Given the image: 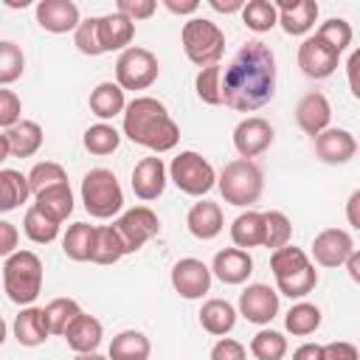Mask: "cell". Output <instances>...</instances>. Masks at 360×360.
<instances>
[{"instance_id":"1","label":"cell","mask_w":360,"mask_h":360,"mask_svg":"<svg viewBox=\"0 0 360 360\" xmlns=\"http://www.w3.org/2000/svg\"><path fill=\"white\" fill-rule=\"evenodd\" d=\"M222 104L236 112H253L276 96V56L262 39H248L222 68Z\"/></svg>"},{"instance_id":"2","label":"cell","mask_w":360,"mask_h":360,"mask_svg":"<svg viewBox=\"0 0 360 360\" xmlns=\"http://www.w3.org/2000/svg\"><path fill=\"white\" fill-rule=\"evenodd\" d=\"M124 135L152 152H169L180 141V127L169 115L166 104L152 96H138L124 107Z\"/></svg>"},{"instance_id":"3","label":"cell","mask_w":360,"mask_h":360,"mask_svg":"<svg viewBox=\"0 0 360 360\" xmlns=\"http://www.w3.org/2000/svg\"><path fill=\"white\" fill-rule=\"evenodd\" d=\"M3 287L20 307H31L42 290V262L34 250H17L3 264Z\"/></svg>"},{"instance_id":"4","label":"cell","mask_w":360,"mask_h":360,"mask_svg":"<svg viewBox=\"0 0 360 360\" xmlns=\"http://www.w3.org/2000/svg\"><path fill=\"white\" fill-rule=\"evenodd\" d=\"M217 186H219V194H222V200L228 205H239L242 208V205H253L262 197L264 174L253 160L236 158V160L225 163V169L217 177Z\"/></svg>"},{"instance_id":"5","label":"cell","mask_w":360,"mask_h":360,"mask_svg":"<svg viewBox=\"0 0 360 360\" xmlns=\"http://www.w3.org/2000/svg\"><path fill=\"white\" fill-rule=\"evenodd\" d=\"M180 42L183 51L188 56V62L208 68V65H219L222 53H225V34L217 22L205 20V17H191L183 31H180Z\"/></svg>"},{"instance_id":"6","label":"cell","mask_w":360,"mask_h":360,"mask_svg":"<svg viewBox=\"0 0 360 360\" xmlns=\"http://www.w3.org/2000/svg\"><path fill=\"white\" fill-rule=\"evenodd\" d=\"M84 211L96 219H110L124 208V191L110 169H90L82 180Z\"/></svg>"},{"instance_id":"7","label":"cell","mask_w":360,"mask_h":360,"mask_svg":"<svg viewBox=\"0 0 360 360\" xmlns=\"http://www.w3.org/2000/svg\"><path fill=\"white\" fill-rule=\"evenodd\" d=\"M169 180L183 191V194H188V197H202V194H208L211 188H214V183H217V172H214V166L202 158V155H197V152H180L174 160H172V166H169Z\"/></svg>"},{"instance_id":"8","label":"cell","mask_w":360,"mask_h":360,"mask_svg":"<svg viewBox=\"0 0 360 360\" xmlns=\"http://www.w3.org/2000/svg\"><path fill=\"white\" fill-rule=\"evenodd\" d=\"M160 73L158 56L146 48H127L115 62V84L121 90H146Z\"/></svg>"},{"instance_id":"9","label":"cell","mask_w":360,"mask_h":360,"mask_svg":"<svg viewBox=\"0 0 360 360\" xmlns=\"http://www.w3.org/2000/svg\"><path fill=\"white\" fill-rule=\"evenodd\" d=\"M112 228H115V233H118V239H121V245H124V253H135V250H141L152 236L160 233V219H158V214H155L152 208L135 205V208L124 211V214L112 222Z\"/></svg>"},{"instance_id":"10","label":"cell","mask_w":360,"mask_h":360,"mask_svg":"<svg viewBox=\"0 0 360 360\" xmlns=\"http://www.w3.org/2000/svg\"><path fill=\"white\" fill-rule=\"evenodd\" d=\"M340 53L335 48H329L321 37H307L298 45V68L304 76L309 79H326L338 70Z\"/></svg>"},{"instance_id":"11","label":"cell","mask_w":360,"mask_h":360,"mask_svg":"<svg viewBox=\"0 0 360 360\" xmlns=\"http://www.w3.org/2000/svg\"><path fill=\"white\" fill-rule=\"evenodd\" d=\"M172 287L180 298H202L211 290V270L200 259H180L172 267Z\"/></svg>"},{"instance_id":"12","label":"cell","mask_w":360,"mask_h":360,"mask_svg":"<svg viewBox=\"0 0 360 360\" xmlns=\"http://www.w3.org/2000/svg\"><path fill=\"white\" fill-rule=\"evenodd\" d=\"M273 138H276V132H273L270 121H264L259 115L239 121L236 129H233V146H236L239 158H245V160L259 158L273 143Z\"/></svg>"},{"instance_id":"13","label":"cell","mask_w":360,"mask_h":360,"mask_svg":"<svg viewBox=\"0 0 360 360\" xmlns=\"http://www.w3.org/2000/svg\"><path fill=\"white\" fill-rule=\"evenodd\" d=\"M278 312V292L267 284H250L239 295V315L250 323H270Z\"/></svg>"},{"instance_id":"14","label":"cell","mask_w":360,"mask_h":360,"mask_svg":"<svg viewBox=\"0 0 360 360\" xmlns=\"http://www.w3.org/2000/svg\"><path fill=\"white\" fill-rule=\"evenodd\" d=\"M352 250H354V242L343 228H326L312 239V259L321 267H340Z\"/></svg>"},{"instance_id":"15","label":"cell","mask_w":360,"mask_h":360,"mask_svg":"<svg viewBox=\"0 0 360 360\" xmlns=\"http://www.w3.org/2000/svg\"><path fill=\"white\" fill-rule=\"evenodd\" d=\"M315 155L323 160V163H349L354 155H357V141L349 129H340V127H326L321 135H315Z\"/></svg>"},{"instance_id":"16","label":"cell","mask_w":360,"mask_h":360,"mask_svg":"<svg viewBox=\"0 0 360 360\" xmlns=\"http://www.w3.org/2000/svg\"><path fill=\"white\" fill-rule=\"evenodd\" d=\"M37 22L39 28L51 34H68L76 31L79 20V6L73 0H39L37 3Z\"/></svg>"},{"instance_id":"17","label":"cell","mask_w":360,"mask_h":360,"mask_svg":"<svg viewBox=\"0 0 360 360\" xmlns=\"http://www.w3.org/2000/svg\"><path fill=\"white\" fill-rule=\"evenodd\" d=\"M273 6L278 14V25L290 37H301V34L312 31V25L318 20V3L315 0H278Z\"/></svg>"},{"instance_id":"18","label":"cell","mask_w":360,"mask_h":360,"mask_svg":"<svg viewBox=\"0 0 360 360\" xmlns=\"http://www.w3.org/2000/svg\"><path fill=\"white\" fill-rule=\"evenodd\" d=\"M163 188H166V166H163V160L158 155L138 160L135 169H132V191H135V197L143 200V202H152V200H158L163 194Z\"/></svg>"},{"instance_id":"19","label":"cell","mask_w":360,"mask_h":360,"mask_svg":"<svg viewBox=\"0 0 360 360\" xmlns=\"http://www.w3.org/2000/svg\"><path fill=\"white\" fill-rule=\"evenodd\" d=\"M295 121L298 127L307 132V135H321L329 121H332V107H329V98L321 93V90H309L307 96H301L298 107H295Z\"/></svg>"},{"instance_id":"20","label":"cell","mask_w":360,"mask_h":360,"mask_svg":"<svg viewBox=\"0 0 360 360\" xmlns=\"http://www.w3.org/2000/svg\"><path fill=\"white\" fill-rule=\"evenodd\" d=\"M222 284H245L248 276L253 273V259L248 250H239V248H225L214 256L211 267H208Z\"/></svg>"},{"instance_id":"21","label":"cell","mask_w":360,"mask_h":360,"mask_svg":"<svg viewBox=\"0 0 360 360\" xmlns=\"http://www.w3.org/2000/svg\"><path fill=\"white\" fill-rule=\"evenodd\" d=\"M96 34H98L101 53H107V51H127V45L135 37V22H129L121 14H104L96 22Z\"/></svg>"},{"instance_id":"22","label":"cell","mask_w":360,"mask_h":360,"mask_svg":"<svg viewBox=\"0 0 360 360\" xmlns=\"http://www.w3.org/2000/svg\"><path fill=\"white\" fill-rule=\"evenodd\" d=\"M101 335H104L101 321L93 318V315H87V312H79V315L73 318V323L65 329V340H68V346H70L76 354L96 352L98 343H101Z\"/></svg>"},{"instance_id":"23","label":"cell","mask_w":360,"mask_h":360,"mask_svg":"<svg viewBox=\"0 0 360 360\" xmlns=\"http://www.w3.org/2000/svg\"><path fill=\"white\" fill-rule=\"evenodd\" d=\"M186 225H188L191 236L208 242V239L219 236V231H222V225H225V222H222V208H219L217 202H211V200L194 202V205L188 208Z\"/></svg>"},{"instance_id":"24","label":"cell","mask_w":360,"mask_h":360,"mask_svg":"<svg viewBox=\"0 0 360 360\" xmlns=\"http://www.w3.org/2000/svg\"><path fill=\"white\" fill-rule=\"evenodd\" d=\"M6 141H8V155L11 158H31L39 152L45 135H42V127L37 121H17L14 127L6 129Z\"/></svg>"},{"instance_id":"25","label":"cell","mask_w":360,"mask_h":360,"mask_svg":"<svg viewBox=\"0 0 360 360\" xmlns=\"http://www.w3.org/2000/svg\"><path fill=\"white\" fill-rule=\"evenodd\" d=\"M48 321L45 309L39 307H22V312L14 318V338L20 346H39L48 340Z\"/></svg>"},{"instance_id":"26","label":"cell","mask_w":360,"mask_h":360,"mask_svg":"<svg viewBox=\"0 0 360 360\" xmlns=\"http://www.w3.org/2000/svg\"><path fill=\"white\" fill-rule=\"evenodd\" d=\"M34 205H37L45 217H51L53 222H59V225H62V222L70 217V211H73V191H70V186H68V183L51 186V188L39 191V194L34 197Z\"/></svg>"},{"instance_id":"27","label":"cell","mask_w":360,"mask_h":360,"mask_svg":"<svg viewBox=\"0 0 360 360\" xmlns=\"http://www.w3.org/2000/svg\"><path fill=\"white\" fill-rule=\"evenodd\" d=\"M149 352H152V343L143 332L138 329H124L112 338L110 343V360H149Z\"/></svg>"},{"instance_id":"28","label":"cell","mask_w":360,"mask_h":360,"mask_svg":"<svg viewBox=\"0 0 360 360\" xmlns=\"http://www.w3.org/2000/svg\"><path fill=\"white\" fill-rule=\"evenodd\" d=\"M200 323H202V329H205L208 335L222 338V335H228V332L233 329V323H236V309H233L228 301H222V298H211V301H205L202 309H200Z\"/></svg>"},{"instance_id":"29","label":"cell","mask_w":360,"mask_h":360,"mask_svg":"<svg viewBox=\"0 0 360 360\" xmlns=\"http://www.w3.org/2000/svg\"><path fill=\"white\" fill-rule=\"evenodd\" d=\"M93 242H96V225L87 222H73L68 233L62 236V250L70 262H90L93 256Z\"/></svg>"},{"instance_id":"30","label":"cell","mask_w":360,"mask_h":360,"mask_svg":"<svg viewBox=\"0 0 360 360\" xmlns=\"http://www.w3.org/2000/svg\"><path fill=\"white\" fill-rule=\"evenodd\" d=\"M28 197V177L17 169H0V214L17 211Z\"/></svg>"},{"instance_id":"31","label":"cell","mask_w":360,"mask_h":360,"mask_svg":"<svg viewBox=\"0 0 360 360\" xmlns=\"http://www.w3.org/2000/svg\"><path fill=\"white\" fill-rule=\"evenodd\" d=\"M127 101H124V90L115 82H101L93 87L90 93V112L98 118H115L118 112H124Z\"/></svg>"},{"instance_id":"32","label":"cell","mask_w":360,"mask_h":360,"mask_svg":"<svg viewBox=\"0 0 360 360\" xmlns=\"http://www.w3.org/2000/svg\"><path fill=\"white\" fill-rule=\"evenodd\" d=\"M231 239L239 250L245 248H262L264 242V219L259 211H245L231 225Z\"/></svg>"},{"instance_id":"33","label":"cell","mask_w":360,"mask_h":360,"mask_svg":"<svg viewBox=\"0 0 360 360\" xmlns=\"http://www.w3.org/2000/svg\"><path fill=\"white\" fill-rule=\"evenodd\" d=\"M121 256H127V253H124V245H121L115 228L112 225H98L96 228V242H93L90 262L93 264H115Z\"/></svg>"},{"instance_id":"34","label":"cell","mask_w":360,"mask_h":360,"mask_svg":"<svg viewBox=\"0 0 360 360\" xmlns=\"http://www.w3.org/2000/svg\"><path fill=\"white\" fill-rule=\"evenodd\" d=\"M284 326H287L290 335L307 338V335H312V332L321 326V309H318L315 304L301 301V304L290 307V312H287V318H284Z\"/></svg>"},{"instance_id":"35","label":"cell","mask_w":360,"mask_h":360,"mask_svg":"<svg viewBox=\"0 0 360 360\" xmlns=\"http://www.w3.org/2000/svg\"><path fill=\"white\" fill-rule=\"evenodd\" d=\"M82 143H84V149H87L90 155L104 158V155H112V152L118 149L121 135H118V129L110 127V124H93V127L84 129Z\"/></svg>"},{"instance_id":"36","label":"cell","mask_w":360,"mask_h":360,"mask_svg":"<svg viewBox=\"0 0 360 360\" xmlns=\"http://www.w3.org/2000/svg\"><path fill=\"white\" fill-rule=\"evenodd\" d=\"M22 231L31 242L37 245H51L56 236H59V222H53L51 217H45L37 205H31L25 211V219H22Z\"/></svg>"},{"instance_id":"37","label":"cell","mask_w":360,"mask_h":360,"mask_svg":"<svg viewBox=\"0 0 360 360\" xmlns=\"http://www.w3.org/2000/svg\"><path fill=\"white\" fill-rule=\"evenodd\" d=\"M242 22L256 31V34H264L270 31L273 25H278V14H276V6L270 0H248L242 6Z\"/></svg>"},{"instance_id":"38","label":"cell","mask_w":360,"mask_h":360,"mask_svg":"<svg viewBox=\"0 0 360 360\" xmlns=\"http://www.w3.org/2000/svg\"><path fill=\"white\" fill-rule=\"evenodd\" d=\"M315 284H318V270L312 264H307V267H301L284 278H276V287H278L276 292H281L287 298H304L315 290Z\"/></svg>"},{"instance_id":"39","label":"cell","mask_w":360,"mask_h":360,"mask_svg":"<svg viewBox=\"0 0 360 360\" xmlns=\"http://www.w3.org/2000/svg\"><path fill=\"white\" fill-rule=\"evenodd\" d=\"M250 354L256 360H281L287 354V338L276 329H262L250 340Z\"/></svg>"},{"instance_id":"40","label":"cell","mask_w":360,"mask_h":360,"mask_svg":"<svg viewBox=\"0 0 360 360\" xmlns=\"http://www.w3.org/2000/svg\"><path fill=\"white\" fill-rule=\"evenodd\" d=\"M82 312V307L73 298H53L45 307V321H48V332L51 335H65V329L73 323V318Z\"/></svg>"},{"instance_id":"41","label":"cell","mask_w":360,"mask_h":360,"mask_svg":"<svg viewBox=\"0 0 360 360\" xmlns=\"http://www.w3.org/2000/svg\"><path fill=\"white\" fill-rule=\"evenodd\" d=\"M307 264H309L307 253L301 248H295V245H281V248H276L270 253V270H273L276 278H284V276H290V273H295V270H301Z\"/></svg>"},{"instance_id":"42","label":"cell","mask_w":360,"mask_h":360,"mask_svg":"<svg viewBox=\"0 0 360 360\" xmlns=\"http://www.w3.org/2000/svg\"><path fill=\"white\" fill-rule=\"evenodd\" d=\"M22 70H25L22 48L11 39H0V87L17 82L22 76Z\"/></svg>"},{"instance_id":"43","label":"cell","mask_w":360,"mask_h":360,"mask_svg":"<svg viewBox=\"0 0 360 360\" xmlns=\"http://www.w3.org/2000/svg\"><path fill=\"white\" fill-rule=\"evenodd\" d=\"M28 191L37 197L39 191H45V188H51V186H59V183H68V174H65V169L59 166V163H53V160H42V163H37L28 174Z\"/></svg>"},{"instance_id":"44","label":"cell","mask_w":360,"mask_h":360,"mask_svg":"<svg viewBox=\"0 0 360 360\" xmlns=\"http://www.w3.org/2000/svg\"><path fill=\"white\" fill-rule=\"evenodd\" d=\"M222 65H208V68H200L197 79H194V90L200 96V101L205 104H222Z\"/></svg>"},{"instance_id":"45","label":"cell","mask_w":360,"mask_h":360,"mask_svg":"<svg viewBox=\"0 0 360 360\" xmlns=\"http://www.w3.org/2000/svg\"><path fill=\"white\" fill-rule=\"evenodd\" d=\"M264 219V242L262 248H281V245H290V236H292V225L287 219V214L281 211H264L262 214Z\"/></svg>"},{"instance_id":"46","label":"cell","mask_w":360,"mask_h":360,"mask_svg":"<svg viewBox=\"0 0 360 360\" xmlns=\"http://www.w3.org/2000/svg\"><path fill=\"white\" fill-rule=\"evenodd\" d=\"M315 37H321L329 48H335L338 53H343L349 45H352V25L343 20V17H332L326 22H321V28L315 31Z\"/></svg>"},{"instance_id":"47","label":"cell","mask_w":360,"mask_h":360,"mask_svg":"<svg viewBox=\"0 0 360 360\" xmlns=\"http://www.w3.org/2000/svg\"><path fill=\"white\" fill-rule=\"evenodd\" d=\"M96 22H98V17L82 20V22L76 25V31H73V45H76L82 53H87V56H98V53H101V48H98V34H96Z\"/></svg>"},{"instance_id":"48","label":"cell","mask_w":360,"mask_h":360,"mask_svg":"<svg viewBox=\"0 0 360 360\" xmlns=\"http://www.w3.org/2000/svg\"><path fill=\"white\" fill-rule=\"evenodd\" d=\"M20 115H22V101H20V96H17L14 90L0 87V127H3V129L14 127V124L20 121Z\"/></svg>"},{"instance_id":"49","label":"cell","mask_w":360,"mask_h":360,"mask_svg":"<svg viewBox=\"0 0 360 360\" xmlns=\"http://www.w3.org/2000/svg\"><path fill=\"white\" fill-rule=\"evenodd\" d=\"M155 8H158L155 0H118V3H115V14L127 17L129 22H138V20L152 17Z\"/></svg>"},{"instance_id":"50","label":"cell","mask_w":360,"mask_h":360,"mask_svg":"<svg viewBox=\"0 0 360 360\" xmlns=\"http://www.w3.org/2000/svg\"><path fill=\"white\" fill-rule=\"evenodd\" d=\"M211 360H245V346L233 338H222L211 349Z\"/></svg>"},{"instance_id":"51","label":"cell","mask_w":360,"mask_h":360,"mask_svg":"<svg viewBox=\"0 0 360 360\" xmlns=\"http://www.w3.org/2000/svg\"><path fill=\"white\" fill-rule=\"evenodd\" d=\"M323 360H360V352L349 340H335L323 346Z\"/></svg>"},{"instance_id":"52","label":"cell","mask_w":360,"mask_h":360,"mask_svg":"<svg viewBox=\"0 0 360 360\" xmlns=\"http://www.w3.org/2000/svg\"><path fill=\"white\" fill-rule=\"evenodd\" d=\"M17 245H20V231L11 222L0 219V259H8L11 253H17Z\"/></svg>"},{"instance_id":"53","label":"cell","mask_w":360,"mask_h":360,"mask_svg":"<svg viewBox=\"0 0 360 360\" xmlns=\"http://www.w3.org/2000/svg\"><path fill=\"white\" fill-rule=\"evenodd\" d=\"M292 360H323V346L321 343H304L292 352Z\"/></svg>"},{"instance_id":"54","label":"cell","mask_w":360,"mask_h":360,"mask_svg":"<svg viewBox=\"0 0 360 360\" xmlns=\"http://www.w3.org/2000/svg\"><path fill=\"white\" fill-rule=\"evenodd\" d=\"M357 65H360V51H354V53L349 56V65H346V70H349V87H352V96H354V98H360V82H357Z\"/></svg>"},{"instance_id":"55","label":"cell","mask_w":360,"mask_h":360,"mask_svg":"<svg viewBox=\"0 0 360 360\" xmlns=\"http://www.w3.org/2000/svg\"><path fill=\"white\" fill-rule=\"evenodd\" d=\"M163 6L172 11V14H194L197 8H200V3L197 0H163Z\"/></svg>"},{"instance_id":"56","label":"cell","mask_w":360,"mask_h":360,"mask_svg":"<svg viewBox=\"0 0 360 360\" xmlns=\"http://www.w3.org/2000/svg\"><path fill=\"white\" fill-rule=\"evenodd\" d=\"M242 0H211V8L219 11V14H233V11H242Z\"/></svg>"},{"instance_id":"57","label":"cell","mask_w":360,"mask_h":360,"mask_svg":"<svg viewBox=\"0 0 360 360\" xmlns=\"http://www.w3.org/2000/svg\"><path fill=\"white\" fill-rule=\"evenodd\" d=\"M357 205H360V191H352V197H349V205H346V214H349V225H352V228H360Z\"/></svg>"},{"instance_id":"58","label":"cell","mask_w":360,"mask_h":360,"mask_svg":"<svg viewBox=\"0 0 360 360\" xmlns=\"http://www.w3.org/2000/svg\"><path fill=\"white\" fill-rule=\"evenodd\" d=\"M343 264L349 267L352 281H360V250H352V253H349V259H346Z\"/></svg>"},{"instance_id":"59","label":"cell","mask_w":360,"mask_h":360,"mask_svg":"<svg viewBox=\"0 0 360 360\" xmlns=\"http://www.w3.org/2000/svg\"><path fill=\"white\" fill-rule=\"evenodd\" d=\"M8 158V141H6V132H0V163Z\"/></svg>"},{"instance_id":"60","label":"cell","mask_w":360,"mask_h":360,"mask_svg":"<svg viewBox=\"0 0 360 360\" xmlns=\"http://www.w3.org/2000/svg\"><path fill=\"white\" fill-rule=\"evenodd\" d=\"M73 360H110V357H104V354H98V352H87V354H76Z\"/></svg>"},{"instance_id":"61","label":"cell","mask_w":360,"mask_h":360,"mask_svg":"<svg viewBox=\"0 0 360 360\" xmlns=\"http://www.w3.org/2000/svg\"><path fill=\"white\" fill-rule=\"evenodd\" d=\"M6 343V321H3V315H0V346Z\"/></svg>"}]
</instances>
